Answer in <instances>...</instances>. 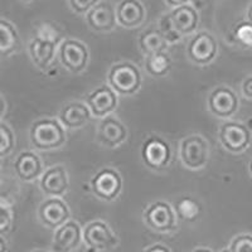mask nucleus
Masks as SVG:
<instances>
[{
	"instance_id": "nucleus-23",
	"label": "nucleus",
	"mask_w": 252,
	"mask_h": 252,
	"mask_svg": "<svg viewBox=\"0 0 252 252\" xmlns=\"http://www.w3.org/2000/svg\"><path fill=\"white\" fill-rule=\"evenodd\" d=\"M178 220L187 223H194L202 216L203 208L201 202L192 195H181L173 203Z\"/></svg>"
},
{
	"instance_id": "nucleus-22",
	"label": "nucleus",
	"mask_w": 252,
	"mask_h": 252,
	"mask_svg": "<svg viewBox=\"0 0 252 252\" xmlns=\"http://www.w3.org/2000/svg\"><path fill=\"white\" fill-rule=\"evenodd\" d=\"M169 17L174 29L182 37L197 33L198 26H199V13L190 4L172 9Z\"/></svg>"
},
{
	"instance_id": "nucleus-27",
	"label": "nucleus",
	"mask_w": 252,
	"mask_h": 252,
	"mask_svg": "<svg viewBox=\"0 0 252 252\" xmlns=\"http://www.w3.org/2000/svg\"><path fill=\"white\" fill-rule=\"evenodd\" d=\"M231 38L241 48H252V23L249 20L238 22L231 31Z\"/></svg>"
},
{
	"instance_id": "nucleus-14",
	"label": "nucleus",
	"mask_w": 252,
	"mask_h": 252,
	"mask_svg": "<svg viewBox=\"0 0 252 252\" xmlns=\"http://www.w3.org/2000/svg\"><path fill=\"white\" fill-rule=\"evenodd\" d=\"M85 102L91 110L92 116L103 119L116 111L119 106V94L107 83H103L85 96Z\"/></svg>"
},
{
	"instance_id": "nucleus-6",
	"label": "nucleus",
	"mask_w": 252,
	"mask_h": 252,
	"mask_svg": "<svg viewBox=\"0 0 252 252\" xmlns=\"http://www.w3.org/2000/svg\"><path fill=\"white\" fill-rule=\"evenodd\" d=\"M178 153L184 168L195 172L207 166L211 157V148L204 136L193 132L182 139Z\"/></svg>"
},
{
	"instance_id": "nucleus-13",
	"label": "nucleus",
	"mask_w": 252,
	"mask_h": 252,
	"mask_svg": "<svg viewBox=\"0 0 252 252\" xmlns=\"http://www.w3.org/2000/svg\"><path fill=\"white\" fill-rule=\"evenodd\" d=\"M129 136V130L125 124L115 115L100 119L96 129V141L101 146L115 149L123 145Z\"/></svg>"
},
{
	"instance_id": "nucleus-31",
	"label": "nucleus",
	"mask_w": 252,
	"mask_h": 252,
	"mask_svg": "<svg viewBox=\"0 0 252 252\" xmlns=\"http://www.w3.org/2000/svg\"><path fill=\"white\" fill-rule=\"evenodd\" d=\"M13 222H14V216L12 209L4 203H0V236H5L6 233L10 232Z\"/></svg>"
},
{
	"instance_id": "nucleus-24",
	"label": "nucleus",
	"mask_w": 252,
	"mask_h": 252,
	"mask_svg": "<svg viewBox=\"0 0 252 252\" xmlns=\"http://www.w3.org/2000/svg\"><path fill=\"white\" fill-rule=\"evenodd\" d=\"M20 48V37L17 28L9 20L0 19V58L15 55Z\"/></svg>"
},
{
	"instance_id": "nucleus-16",
	"label": "nucleus",
	"mask_w": 252,
	"mask_h": 252,
	"mask_svg": "<svg viewBox=\"0 0 252 252\" xmlns=\"http://www.w3.org/2000/svg\"><path fill=\"white\" fill-rule=\"evenodd\" d=\"M83 242V228L77 220H69L53 233L52 252H73Z\"/></svg>"
},
{
	"instance_id": "nucleus-15",
	"label": "nucleus",
	"mask_w": 252,
	"mask_h": 252,
	"mask_svg": "<svg viewBox=\"0 0 252 252\" xmlns=\"http://www.w3.org/2000/svg\"><path fill=\"white\" fill-rule=\"evenodd\" d=\"M37 216L44 227L56 231L71 220V209L62 198L48 197L38 206Z\"/></svg>"
},
{
	"instance_id": "nucleus-2",
	"label": "nucleus",
	"mask_w": 252,
	"mask_h": 252,
	"mask_svg": "<svg viewBox=\"0 0 252 252\" xmlns=\"http://www.w3.org/2000/svg\"><path fill=\"white\" fill-rule=\"evenodd\" d=\"M66 130L58 119H38L31 125L29 141L38 152H52L61 149L67 143Z\"/></svg>"
},
{
	"instance_id": "nucleus-38",
	"label": "nucleus",
	"mask_w": 252,
	"mask_h": 252,
	"mask_svg": "<svg viewBox=\"0 0 252 252\" xmlns=\"http://www.w3.org/2000/svg\"><path fill=\"white\" fill-rule=\"evenodd\" d=\"M246 20H249L250 23H252V3L250 4L249 9H247V13H246Z\"/></svg>"
},
{
	"instance_id": "nucleus-35",
	"label": "nucleus",
	"mask_w": 252,
	"mask_h": 252,
	"mask_svg": "<svg viewBox=\"0 0 252 252\" xmlns=\"http://www.w3.org/2000/svg\"><path fill=\"white\" fill-rule=\"evenodd\" d=\"M164 1L174 9V8H178V6L186 5V4H188L189 0H164Z\"/></svg>"
},
{
	"instance_id": "nucleus-18",
	"label": "nucleus",
	"mask_w": 252,
	"mask_h": 252,
	"mask_svg": "<svg viewBox=\"0 0 252 252\" xmlns=\"http://www.w3.org/2000/svg\"><path fill=\"white\" fill-rule=\"evenodd\" d=\"M44 163L42 158L35 152L24 150L17 155L14 160V172L22 182L39 181V178L44 173Z\"/></svg>"
},
{
	"instance_id": "nucleus-44",
	"label": "nucleus",
	"mask_w": 252,
	"mask_h": 252,
	"mask_svg": "<svg viewBox=\"0 0 252 252\" xmlns=\"http://www.w3.org/2000/svg\"><path fill=\"white\" fill-rule=\"evenodd\" d=\"M0 181H1V169H0Z\"/></svg>"
},
{
	"instance_id": "nucleus-9",
	"label": "nucleus",
	"mask_w": 252,
	"mask_h": 252,
	"mask_svg": "<svg viewBox=\"0 0 252 252\" xmlns=\"http://www.w3.org/2000/svg\"><path fill=\"white\" fill-rule=\"evenodd\" d=\"M240 97L227 85H218L207 96V109L220 120H231L240 110Z\"/></svg>"
},
{
	"instance_id": "nucleus-28",
	"label": "nucleus",
	"mask_w": 252,
	"mask_h": 252,
	"mask_svg": "<svg viewBox=\"0 0 252 252\" xmlns=\"http://www.w3.org/2000/svg\"><path fill=\"white\" fill-rule=\"evenodd\" d=\"M17 138L13 129L5 121H0V159L6 158L15 150Z\"/></svg>"
},
{
	"instance_id": "nucleus-30",
	"label": "nucleus",
	"mask_w": 252,
	"mask_h": 252,
	"mask_svg": "<svg viewBox=\"0 0 252 252\" xmlns=\"http://www.w3.org/2000/svg\"><path fill=\"white\" fill-rule=\"evenodd\" d=\"M229 252H252V233H238L228 245Z\"/></svg>"
},
{
	"instance_id": "nucleus-8",
	"label": "nucleus",
	"mask_w": 252,
	"mask_h": 252,
	"mask_svg": "<svg viewBox=\"0 0 252 252\" xmlns=\"http://www.w3.org/2000/svg\"><path fill=\"white\" fill-rule=\"evenodd\" d=\"M57 57L66 71L72 75H81L90 62V49L82 40L67 38L58 46Z\"/></svg>"
},
{
	"instance_id": "nucleus-3",
	"label": "nucleus",
	"mask_w": 252,
	"mask_h": 252,
	"mask_svg": "<svg viewBox=\"0 0 252 252\" xmlns=\"http://www.w3.org/2000/svg\"><path fill=\"white\" fill-rule=\"evenodd\" d=\"M107 85L119 96H134L143 86V73L136 63L120 61L110 67Z\"/></svg>"
},
{
	"instance_id": "nucleus-20",
	"label": "nucleus",
	"mask_w": 252,
	"mask_h": 252,
	"mask_svg": "<svg viewBox=\"0 0 252 252\" xmlns=\"http://www.w3.org/2000/svg\"><path fill=\"white\" fill-rule=\"evenodd\" d=\"M57 119L66 129L77 130L91 121V110L85 101H69L58 111Z\"/></svg>"
},
{
	"instance_id": "nucleus-1",
	"label": "nucleus",
	"mask_w": 252,
	"mask_h": 252,
	"mask_svg": "<svg viewBox=\"0 0 252 252\" xmlns=\"http://www.w3.org/2000/svg\"><path fill=\"white\" fill-rule=\"evenodd\" d=\"M62 42L57 29L49 24H42L37 34L32 38L28 44V53L32 63L43 73L49 72L55 66L58 53V46Z\"/></svg>"
},
{
	"instance_id": "nucleus-4",
	"label": "nucleus",
	"mask_w": 252,
	"mask_h": 252,
	"mask_svg": "<svg viewBox=\"0 0 252 252\" xmlns=\"http://www.w3.org/2000/svg\"><path fill=\"white\" fill-rule=\"evenodd\" d=\"M140 157L148 169L153 172H163L168 169L172 163V145L159 134H150L141 144Z\"/></svg>"
},
{
	"instance_id": "nucleus-39",
	"label": "nucleus",
	"mask_w": 252,
	"mask_h": 252,
	"mask_svg": "<svg viewBox=\"0 0 252 252\" xmlns=\"http://www.w3.org/2000/svg\"><path fill=\"white\" fill-rule=\"evenodd\" d=\"M192 252H215V251L211 249H208V247H197V249L193 250Z\"/></svg>"
},
{
	"instance_id": "nucleus-10",
	"label": "nucleus",
	"mask_w": 252,
	"mask_h": 252,
	"mask_svg": "<svg viewBox=\"0 0 252 252\" xmlns=\"http://www.w3.org/2000/svg\"><path fill=\"white\" fill-rule=\"evenodd\" d=\"M118 235L105 220H94L83 227V244L89 252L111 251L119 246Z\"/></svg>"
},
{
	"instance_id": "nucleus-25",
	"label": "nucleus",
	"mask_w": 252,
	"mask_h": 252,
	"mask_svg": "<svg viewBox=\"0 0 252 252\" xmlns=\"http://www.w3.org/2000/svg\"><path fill=\"white\" fill-rule=\"evenodd\" d=\"M139 48L144 56L155 55L161 52H168L169 44L163 37L159 28H149L144 31L138 39Z\"/></svg>"
},
{
	"instance_id": "nucleus-12",
	"label": "nucleus",
	"mask_w": 252,
	"mask_h": 252,
	"mask_svg": "<svg viewBox=\"0 0 252 252\" xmlns=\"http://www.w3.org/2000/svg\"><path fill=\"white\" fill-rule=\"evenodd\" d=\"M123 177L111 166L102 168L91 178L90 187L96 198L103 202H114L123 192Z\"/></svg>"
},
{
	"instance_id": "nucleus-7",
	"label": "nucleus",
	"mask_w": 252,
	"mask_h": 252,
	"mask_svg": "<svg viewBox=\"0 0 252 252\" xmlns=\"http://www.w3.org/2000/svg\"><path fill=\"white\" fill-rule=\"evenodd\" d=\"M218 141L227 153L241 155L250 149L252 143V131L246 123L226 120L218 130Z\"/></svg>"
},
{
	"instance_id": "nucleus-11",
	"label": "nucleus",
	"mask_w": 252,
	"mask_h": 252,
	"mask_svg": "<svg viewBox=\"0 0 252 252\" xmlns=\"http://www.w3.org/2000/svg\"><path fill=\"white\" fill-rule=\"evenodd\" d=\"M187 57L193 64L208 66L218 56V42L212 33L199 31L188 40L186 47Z\"/></svg>"
},
{
	"instance_id": "nucleus-36",
	"label": "nucleus",
	"mask_w": 252,
	"mask_h": 252,
	"mask_svg": "<svg viewBox=\"0 0 252 252\" xmlns=\"http://www.w3.org/2000/svg\"><path fill=\"white\" fill-rule=\"evenodd\" d=\"M5 112H6V102L5 100H4L3 96L0 94V121H1V119L4 118Z\"/></svg>"
},
{
	"instance_id": "nucleus-26",
	"label": "nucleus",
	"mask_w": 252,
	"mask_h": 252,
	"mask_svg": "<svg viewBox=\"0 0 252 252\" xmlns=\"http://www.w3.org/2000/svg\"><path fill=\"white\" fill-rule=\"evenodd\" d=\"M173 60L168 52L155 53L144 58L145 72L153 78H161L169 75L172 71Z\"/></svg>"
},
{
	"instance_id": "nucleus-32",
	"label": "nucleus",
	"mask_w": 252,
	"mask_h": 252,
	"mask_svg": "<svg viewBox=\"0 0 252 252\" xmlns=\"http://www.w3.org/2000/svg\"><path fill=\"white\" fill-rule=\"evenodd\" d=\"M68 3L73 12L86 15L98 3V0H68Z\"/></svg>"
},
{
	"instance_id": "nucleus-21",
	"label": "nucleus",
	"mask_w": 252,
	"mask_h": 252,
	"mask_svg": "<svg viewBox=\"0 0 252 252\" xmlns=\"http://www.w3.org/2000/svg\"><path fill=\"white\" fill-rule=\"evenodd\" d=\"M116 19L124 28H138L145 22L146 9L140 0H121L116 6Z\"/></svg>"
},
{
	"instance_id": "nucleus-5",
	"label": "nucleus",
	"mask_w": 252,
	"mask_h": 252,
	"mask_svg": "<svg viewBox=\"0 0 252 252\" xmlns=\"http://www.w3.org/2000/svg\"><path fill=\"white\" fill-rule=\"evenodd\" d=\"M143 222L148 228L161 235H170L179 228V220L172 203L154 201L143 211Z\"/></svg>"
},
{
	"instance_id": "nucleus-17",
	"label": "nucleus",
	"mask_w": 252,
	"mask_h": 252,
	"mask_svg": "<svg viewBox=\"0 0 252 252\" xmlns=\"http://www.w3.org/2000/svg\"><path fill=\"white\" fill-rule=\"evenodd\" d=\"M39 188L47 197L62 198L69 189V177L63 164H56L44 170L39 178Z\"/></svg>"
},
{
	"instance_id": "nucleus-29",
	"label": "nucleus",
	"mask_w": 252,
	"mask_h": 252,
	"mask_svg": "<svg viewBox=\"0 0 252 252\" xmlns=\"http://www.w3.org/2000/svg\"><path fill=\"white\" fill-rule=\"evenodd\" d=\"M158 28H159V31H160V33L163 34V37L165 38V40L168 42L169 46L181 42L182 38H183L177 31H175L174 27H173L169 13L161 15L160 19H159V27H158Z\"/></svg>"
},
{
	"instance_id": "nucleus-40",
	"label": "nucleus",
	"mask_w": 252,
	"mask_h": 252,
	"mask_svg": "<svg viewBox=\"0 0 252 252\" xmlns=\"http://www.w3.org/2000/svg\"><path fill=\"white\" fill-rule=\"evenodd\" d=\"M249 174H250V177L252 178V159L250 160V163H249Z\"/></svg>"
},
{
	"instance_id": "nucleus-43",
	"label": "nucleus",
	"mask_w": 252,
	"mask_h": 252,
	"mask_svg": "<svg viewBox=\"0 0 252 252\" xmlns=\"http://www.w3.org/2000/svg\"><path fill=\"white\" fill-rule=\"evenodd\" d=\"M20 1H23V3H31L32 0H20Z\"/></svg>"
},
{
	"instance_id": "nucleus-37",
	"label": "nucleus",
	"mask_w": 252,
	"mask_h": 252,
	"mask_svg": "<svg viewBox=\"0 0 252 252\" xmlns=\"http://www.w3.org/2000/svg\"><path fill=\"white\" fill-rule=\"evenodd\" d=\"M0 252H8V242L4 236H0Z\"/></svg>"
},
{
	"instance_id": "nucleus-42",
	"label": "nucleus",
	"mask_w": 252,
	"mask_h": 252,
	"mask_svg": "<svg viewBox=\"0 0 252 252\" xmlns=\"http://www.w3.org/2000/svg\"><path fill=\"white\" fill-rule=\"evenodd\" d=\"M32 252H48V251H46V250H33Z\"/></svg>"
},
{
	"instance_id": "nucleus-19",
	"label": "nucleus",
	"mask_w": 252,
	"mask_h": 252,
	"mask_svg": "<svg viewBox=\"0 0 252 252\" xmlns=\"http://www.w3.org/2000/svg\"><path fill=\"white\" fill-rule=\"evenodd\" d=\"M86 23L92 31L109 33L116 28V8L110 1H98L86 14Z\"/></svg>"
},
{
	"instance_id": "nucleus-34",
	"label": "nucleus",
	"mask_w": 252,
	"mask_h": 252,
	"mask_svg": "<svg viewBox=\"0 0 252 252\" xmlns=\"http://www.w3.org/2000/svg\"><path fill=\"white\" fill-rule=\"evenodd\" d=\"M143 252H172V250L164 244H153L144 249Z\"/></svg>"
},
{
	"instance_id": "nucleus-41",
	"label": "nucleus",
	"mask_w": 252,
	"mask_h": 252,
	"mask_svg": "<svg viewBox=\"0 0 252 252\" xmlns=\"http://www.w3.org/2000/svg\"><path fill=\"white\" fill-rule=\"evenodd\" d=\"M218 252H229V250H228V247H224V249L220 250V251H218Z\"/></svg>"
},
{
	"instance_id": "nucleus-33",
	"label": "nucleus",
	"mask_w": 252,
	"mask_h": 252,
	"mask_svg": "<svg viewBox=\"0 0 252 252\" xmlns=\"http://www.w3.org/2000/svg\"><path fill=\"white\" fill-rule=\"evenodd\" d=\"M241 94L246 100H252V73L241 82Z\"/></svg>"
}]
</instances>
